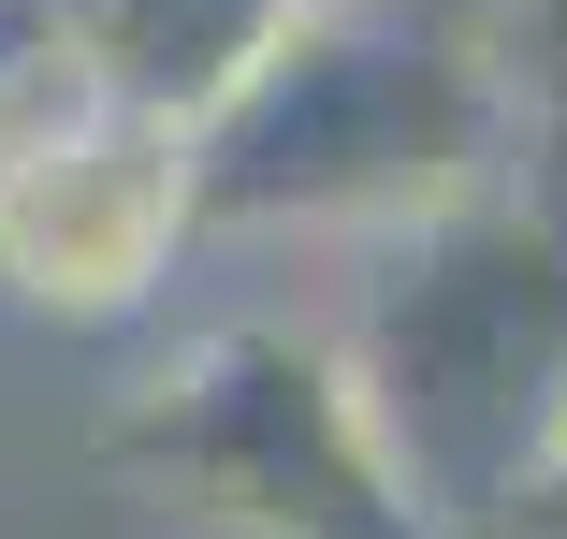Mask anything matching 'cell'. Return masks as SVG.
Wrapping results in <instances>:
<instances>
[{"instance_id": "obj_5", "label": "cell", "mask_w": 567, "mask_h": 539, "mask_svg": "<svg viewBox=\"0 0 567 539\" xmlns=\"http://www.w3.org/2000/svg\"><path fill=\"white\" fill-rule=\"evenodd\" d=\"M306 16V0H30V30L73 59V88L132 102L161 132H204L218 102L262 73V44Z\"/></svg>"}, {"instance_id": "obj_7", "label": "cell", "mask_w": 567, "mask_h": 539, "mask_svg": "<svg viewBox=\"0 0 567 539\" xmlns=\"http://www.w3.org/2000/svg\"><path fill=\"white\" fill-rule=\"evenodd\" d=\"M495 539H567V423L538 438V467H524V496L495 510Z\"/></svg>"}, {"instance_id": "obj_2", "label": "cell", "mask_w": 567, "mask_h": 539, "mask_svg": "<svg viewBox=\"0 0 567 539\" xmlns=\"http://www.w3.org/2000/svg\"><path fill=\"white\" fill-rule=\"evenodd\" d=\"M334 365L408 510L436 539H495L538 438L567 423V190L509 175L451 220L379 234L334 321Z\"/></svg>"}, {"instance_id": "obj_3", "label": "cell", "mask_w": 567, "mask_h": 539, "mask_svg": "<svg viewBox=\"0 0 567 539\" xmlns=\"http://www.w3.org/2000/svg\"><path fill=\"white\" fill-rule=\"evenodd\" d=\"M102 467H132L248 539H436L408 481L379 467L334 336H277V321H234V336L175 350L161 379H132L102 423Z\"/></svg>"}, {"instance_id": "obj_1", "label": "cell", "mask_w": 567, "mask_h": 539, "mask_svg": "<svg viewBox=\"0 0 567 539\" xmlns=\"http://www.w3.org/2000/svg\"><path fill=\"white\" fill-rule=\"evenodd\" d=\"M524 175L509 73L451 0H306L262 73L189 132L204 234H408Z\"/></svg>"}, {"instance_id": "obj_6", "label": "cell", "mask_w": 567, "mask_h": 539, "mask_svg": "<svg viewBox=\"0 0 567 539\" xmlns=\"http://www.w3.org/2000/svg\"><path fill=\"white\" fill-rule=\"evenodd\" d=\"M481 44H495V73H509L524 175L567 190V0H481Z\"/></svg>"}, {"instance_id": "obj_4", "label": "cell", "mask_w": 567, "mask_h": 539, "mask_svg": "<svg viewBox=\"0 0 567 539\" xmlns=\"http://www.w3.org/2000/svg\"><path fill=\"white\" fill-rule=\"evenodd\" d=\"M189 248V132L73 88L44 30L0 44V292L30 321H146Z\"/></svg>"}]
</instances>
